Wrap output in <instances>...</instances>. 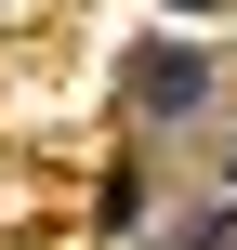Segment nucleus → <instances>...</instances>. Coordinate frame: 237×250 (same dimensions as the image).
I'll use <instances>...</instances> for the list:
<instances>
[{
  "mask_svg": "<svg viewBox=\"0 0 237 250\" xmlns=\"http://www.w3.org/2000/svg\"><path fill=\"white\" fill-rule=\"evenodd\" d=\"M132 92H145L158 119H185V105H198V66H185V53H145V66H132Z\"/></svg>",
  "mask_w": 237,
  "mask_h": 250,
  "instance_id": "nucleus-1",
  "label": "nucleus"
},
{
  "mask_svg": "<svg viewBox=\"0 0 237 250\" xmlns=\"http://www.w3.org/2000/svg\"><path fill=\"white\" fill-rule=\"evenodd\" d=\"M185 13H198V0H185Z\"/></svg>",
  "mask_w": 237,
  "mask_h": 250,
  "instance_id": "nucleus-2",
  "label": "nucleus"
}]
</instances>
